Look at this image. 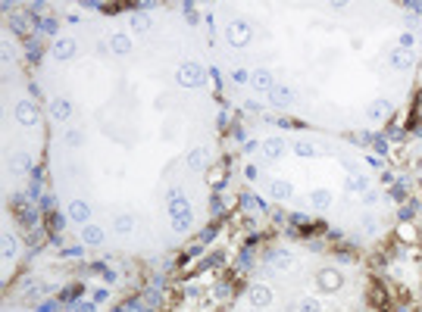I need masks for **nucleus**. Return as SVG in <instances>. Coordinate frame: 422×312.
<instances>
[{"mask_svg": "<svg viewBox=\"0 0 422 312\" xmlns=\"http://www.w3.org/2000/svg\"><path fill=\"white\" fill-rule=\"evenodd\" d=\"M169 215H172V231H188L191 228V206H188V200H175V203H169Z\"/></svg>", "mask_w": 422, "mask_h": 312, "instance_id": "f257e3e1", "label": "nucleus"}, {"mask_svg": "<svg viewBox=\"0 0 422 312\" xmlns=\"http://www.w3.org/2000/svg\"><path fill=\"white\" fill-rule=\"evenodd\" d=\"M175 81L181 87H197L200 81H204V69H200L197 63H181L178 72H175Z\"/></svg>", "mask_w": 422, "mask_h": 312, "instance_id": "f03ea898", "label": "nucleus"}, {"mask_svg": "<svg viewBox=\"0 0 422 312\" xmlns=\"http://www.w3.org/2000/svg\"><path fill=\"white\" fill-rule=\"evenodd\" d=\"M225 41H228L232 47H247V41H250V25L241 22V19L228 22V28H225Z\"/></svg>", "mask_w": 422, "mask_h": 312, "instance_id": "7ed1b4c3", "label": "nucleus"}, {"mask_svg": "<svg viewBox=\"0 0 422 312\" xmlns=\"http://www.w3.org/2000/svg\"><path fill=\"white\" fill-rule=\"evenodd\" d=\"M316 284H319L322 290H341V287H344V275H341L338 269H322V272L316 275Z\"/></svg>", "mask_w": 422, "mask_h": 312, "instance_id": "20e7f679", "label": "nucleus"}, {"mask_svg": "<svg viewBox=\"0 0 422 312\" xmlns=\"http://www.w3.org/2000/svg\"><path fill=\"white\" fill-rule=\"evenodd\" d=\"M297 100V94H294V87H285V84H275L272 91H269V103L272 106H291Z\"/></svg>", "mask_w": 422, "mask_h": 312, "instance_id": "39448f33", "label": "nucleus"}, {"mask_svg": "<svg viewBox=\"0 0 422 312\" xmlns=\"http://www.w3.org/2000/svg\"><path fill=\"white\" fill-rule=\"evenodd\" d=\"M16 122H22V125H34V122H38V109H34V103H28V100L16 103Z\"/></svg>", "mask_w": 422, "mask_h": 312, "instance_id": "423d86ee", "label": "nucleus"}, {"mask_svg": "<svg viewBox=\"0 0 422 312\" xmlns=\"http://www.w3.org/2000/svg\"><path fill=\"white\" fill-rule=\"evenodd\" d=\"M250 303H253L256 309L269 306V303H272V287H266V284H253V287H250Z\"/></svg>", "mask_w": 422, "mask_h": 312, "instance_id": "0eeeda50", "label": "nucleus"}, {"mask_svg": "<svg viewBox=\"0 0 422 312\" xmlns=\"http://www.w3.org/2000/svg\"><path fill=\"white\" fill-rule=\"evenodd\" d=\"M69 218H72V222H88V218H91V206L85 203V200H72V203H69Z\"/></svg>", "mask_w": 422, "mask_h": 312, "instance_id": "6e6552de", "label": "nucleus"}, {"mask_svg": "<svg viewBox=\"0 0 422 312\" xmlns=\"http://www.w3.org/2000/svg\"><path fill=\"white\" fill-rule=\"evenodd\" d=\"M250 84H253L256 91H266V94H269V91L275 87V81H272V75H269L266 69H256L253 75H250Z\"/></svg>", "mask_w": 422, "mask_h": 312, "instance_id": "1a4fd4ad", "label": "nucleus"}, {"mask_svg": "<svg viewBox=\"0 0 422 312\" xmlns=\"http://www.w3.org/2000/svg\"><path fill=\"white\" fill-rule=\"evenodd\" d=\"M72 53H75V44H72L69 38H57V44H53V57H57V60H69Z\"/></svg>", "mask_w": 422, "mask_h": 312, "instance_id": "9d476101", "label": "nucleus"}, {"mask_svg": "<svg viewBox=\"0 0 422 312\" xmlns=\"http://www.w3.org/2000/svg\"><path fill=\"white\" fill-rule=\"evenodd\" d=\"M263 153H266L269 159H279V156L285 153V141H282V138H269V141L263 144Z\"/></svg>", "mask_w": 422, "mask_h": 312, "instance_id": "9b49d317", "label": "nucleus"}, {"mask_svg": "<svg viewBox=\"0 0 422 312\" xmlns=\"http://www.w3.org/2000/svg\"><path fill=\"white\" fill-rule=\"evenodd\" d=\"M391 66L400 69V72H407V69H413V57H410L407 50H394L391 53Z\"/></svg>", "mask_w": 422, "mask_h": 312, "instance_id": "f8f14e48", "label": "nucleus"}, {"mask_svg": "<svg viewBox=\"0 0 422 312\" xmlns=\"http://www.w3.org/2000/svg\"><path fill=\"white\" fill-rule=\"evenodd\" d=\"M50 113H53V119L66 122V119L72 116V103H69V100H53V103H50Z\"/></svg>", "mask_w": 422, "mask_h": 312, "instance_id": "ddd939ff", "label": "nucleus"}, {"mask_svg": "<svg viewBox=\"0 0 422 312\" xmlns=\"http://www.w3.org/2000/svg\"><path fill=\"white\" fill-rule=\"evenodd\" d=\"M269 194H272V200H291V185L288 181H272Z\"/></svg>", "mask_w": 422, "mask_h": 312, "instance_id": "4468645a", "label": "nucleus"}, {"mask_svg": "<svg viewBox=\"0 0 422 312\" xmlns=\"http://www.w3.org/2000/svg\"><path fill=\"white\" fill-rule=\"evenodd\" d=\"M82 237H85V244H88V247H100V244H103V231H100L97 225H88Z\"/></svg>", "mask_w": 422, "mask_h": 312, "instance_id": "2eb2a0df", "label": "nucleus"}, {"mask_svg": "<svg viewBox=\"0 0 422 312\" xmlns=\"http://www.w3.org/2000/svg\"><path fill=\"white\" fill-rule=\"evenodd\" d=\"M388 113H391V100H375L369 106V116L372 119H388Z\"/></svg>", "mask_w": 422, "mask_h": 312, "instance_id": "dca6fc26", "label": "nucleus"}, {"mask_svg": "<svg viewBox=\"0 0 422 312\" xmlns=\"http://www.w3.org/2000/svg\"><path fill=\"white\" fill-rule=\"evenodd\" d=\"M109 47H113V53H128L132 50V41H128L125 34H113V38H109Z\"/></svg>", "mask_w": 422, "mask_h": 312, "instance_id": "f3484780", "label": "nucleus"}, {"mask_svg": "<svg viewBox=\"0 0 422 312\" xmlns=\"http://www.w3.org/2000/svg\"><path fill=\"white\" fill-rule=\"evenodd\" d=\"M310 203H313L316 209H325L328 203H332V194H328V191H313V194H310Z\"/></svg>", "mask_w": 422, "mask_h": 312, "instance_id": "a211bd4d", "label": "nucleus"}, {"mask_svg": "<svg viewBox=\"0 0 422 312\" xmlns=\"http://www.w3.org/2000/svg\"><path fill=\"white\" fill-rule=\"evenodd\" d=\"M10 169H13V172H28V169H31V159H28L25 153H16V156L10 159Z\"/></svg>", "mask_w": 422, "mask_h": 312, "instance_id": "6ab92c4d", "label": "nucleus"}, {"mask_svg": "<svg viewBox=\"0 0 422 312\" xmlns=\"http://www.w3.org/2000/svg\"><path fill=\"white\" fill-rule=\"evenodd\" d=\"M204 159H207V147H197V150L188 153V166L191 169H200V166H204Z\"/></svg>", "mask_w": 422, "mask_h": 312, "instance_id": "aec40b11", "label": "nucleus"}, {"mask_svg": "<svg viewBox=\"0 0 422 312\" xmlns=\"http://www.w3.org/2000/svg\"><path fill=\"white\" fill-rule=\"evenodd\" d=\"M132 28L135 31H147L150 28V16L147 13H132Z\"/></svg>", "mask_w": 422, "mask_h": 312, "instance_id": "412c9836", "label": "nucleus"}, {"mask_svg": "<svg viewBox=\"0 0 422 312\" xmlns=\"http://www.w3.org/2000/svg\"><path fill=\"white\" fill-rule=\"evenodd\" d=\"M135 228V218L132 215H128V212H122V215H116V231L119 234H128V231H132Z\"/></svg>", "mask_w": 422, "mask_h": 312, "instance_id": "4be33fe9", "label": "nucleus"}, {"mask_svg": "<svg viewBox=\"0 0 422 312\" xmlns=\"http://www.w3.org/2000/svg\"><path fill=\"white\" fill-rule=\"evenodd\" d=\"M269 259H272L275 265H279V269H288V265H291V253H285V250H275V253L269 256Z\"/></svg>", "mask_w": 422, "mask_h": 312, "instance_id": "5701e85b", "label": "nucleus"}, {"mask_svg": "<svg viewBox=\"0 0 422 312\" xmlns=\"http://www.w3.org/2000/svg\"><path fill=\"white\" fill-rule=\"evenodd\" d=\"M13 256H16V237L4 234V259H13Z\"/></svg>", "mask_w": 422, "mask_h": 312, "instance_id": "b1692460", "label": "nucleus"}, {"mask_svg": "<svg viewBox=\"0 0 422 312\" xmlns=\"http://www.w3.org/2000/svg\"><path fill=\"white\" fill-rule=\"evenodd\" d=\"M294 153H297V156H316V147L306 144V141H297V144H294Z\"/></svg>", "mask_w": 422, "mask_h": 312, "instance_id": "393cba45", "label": "nucleus"}, {"mask_svg": "<svg viewBox=\"0 0 422 312\" xmlns=\"http://www.w3.org/2000/svg\"><path fill=\"white\" fill-rule=\"evenodd\" d=\"M297 312H322V306H319V300H300Z\"/></svg>", "mask_w": 422, "mask_h": 312, "instance_id": "a878e982", "label": "nucleus"}, {"mask_svg": "<svg viewBox=\"0 0 422 312\" xmlns=\"http://www.w3.org/2000/svg\"><path fill=\"white\" fill-rule=\"evenodd\" d=\"M347 188H351V191H366V188H369V185H366V178H347Z\"/></svg>", "mask_w": 422, "mask_h": 312, "instance_id": "bb28decb", "label": "nucleus"}, {"mask_svg": "<svg viewBox=\"0 0 422 312\" xmlns=\"http://www.w3.org/2000/svg\"><path fill=\"white\" fill-rule=\"evenodd\" d=\"M66 144H69V147H79V144H82V135H79V131H66Z\"/></svg>", "mask_w": 422, "mask_h": 312, "instance_id": "cd10ccee", "label": "nucleus"}, {"mask_svg": "<svg viewBox=\"0 0 422 312\" xmlns=\"http://www.w3.org/2000/svg\"><path fill=\"white\" fill-rule=\"evenodd\" d=\"M13 28L25 34V31H28V22H25V19H19V16H13Z\"/></svg>", "mask_w": 422, "mask_h": 312, "instance_id": "c85d7f7f", "label": "nucleus"}, {"mask_svg": "<svg viewBox=\"0 0 422 312\" xmlns=\"http://www.w3.org/2000/svg\"><path fill=\"white\" fill-rule=\"evenodd\" d=\"M413 41H416V38H413V34H410V31H407V34H400V50H407V47H413Z\"/></svg>", "mask_w": 422, "mask_h": 312, "instance_id": "c756f323", "label": "nucleus"}, {"mask_svg": "<svg viewBox=\"0 0 422 312\" xmlns=\"http://www.w3.org/2000/svg\"><path fill=\"white\" fill-rule=\"evenodd\" d=\"M244 206H250V209H260V203H256L253 197H244Z\"/></svg>", "mask_w": 422, "mask_h": 312, "instance_id": "7c9ffc66", "label": "nucleus"}, {"mask_svg": "<svg viewBox=\"0 0 422 312\" xmlns=\"http://www.w3.org/2000/svg\"><path fill=\"white\" fill-rule=\"evenodd\" d=\"M38 312H53V303H44V306H41Z\"/></svg>", "mask_w": 422, "mask_h": 312, "instance_id": "2f4dec72", "label": "nucleus"}]
</instances>
